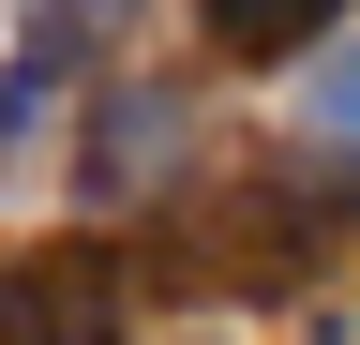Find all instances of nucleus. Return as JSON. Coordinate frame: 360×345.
<instances>
[{
    "instance_id": "obj_1",
    "label": "nucleus",
    "mask_w": 360,
    "mask_h": 345,
    "mask_svg": "<svg viewBox=\"0 0 360 345\" xmlns=\"http://www.w3.org/2000/svg\"><path fill=\"white\" fill-rule=\"evenodd\" d=\"M345 210L330 195H285V181H240V195H210L195 226H180V285H285L300 255H330Z\"/></svg>"
},
{
    "instance_id": "obj_2",
    "label": "nucleus",
    "mask_w": 360,
    "mask_h": 345,
    "mask_svg": "<svg viewBox=\"0 0 360 345\" xmlns=\"http://www.w3.org/2000/svg\"><path fill=\"white\" fill-rule=\"evenodd\" d=\"M0 345H120V255L105 240H45L0 271Z\"/></svg>"
},
{
    "instance_id": "obj_3",
    "label": "nucleus",
    "mask_w": 360,
    "mask_h": 345,
    "mask_svg": "<svg viewBox=\"0 0 360 345\" xmlns=\"http://www.w3.org/2000/svg\"><path fill=\"white\" fill-rule=\"evenodd\" d=\"M195 15H210L225 60H285V46H315V30L345 15V0H195Z\"/></svg>"
},
{
    "instance_id": "obj_4",
    "label": "nucleus",
    "mask_w": 360,
    "mask_h": 345,
    "mask_svg": "<svg viewBox=\"0 0 360 345\" xmlns=\"http://www.w3.org/2000/svg\"><path fill=\"white\" fill-rule=\"evenodd\" d=\"M315 105H330V136H360V60H345V75H330Z\"/></svg>"
}]
</instances>
